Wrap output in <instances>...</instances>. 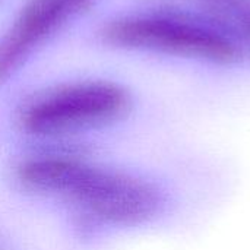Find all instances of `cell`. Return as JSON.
I'll list each match as a JSON object with an SVG mask.
<instances>
[{
  "label": "cell",
  "mask_w": 250,
  "mask_h": 250,
  "mask_svg": "<svg viewBox=\"0 0 250 250\" xmlns=\"http://www.w3.org/2000/svg\"><path fill=\"white\" fill-rule=\"evenodd\" d=\"M15 179L22 189L63 199L88 220L113 229L149 226L174 207L171 190L161 182L67 152L23 157L15 167Z\"/></svg>",
  "instance_id": "cell-1"
},
{
  "label": "cell",
  "mask_w": 250,
  "mask_h": 250,
  "mask_svg": "<svg viewBox=\"0 0 250 250\" xmlns=\"http://www.w3.org/2000/svg\"><path fill=\"white\" fill-rule=\"evenodd\" d=\"M116 47L227 64L239 59L236 40L224 29L179 12H142L120 16L104 28Z\"/></svg>",
  "instance_id": "cell-2"
},
{
  "label": "cell",
  "mask_w": 250,
  "mask_h": 250,
  "mask_svg": "<svg viewBox=\"0 0 250 250\" xmlns=\"http://www.w3.org/2000/svg\"><path fill=\"white\" fill-rule=\"evenodd\" d=\"M129 92L113 82L85 81L62 85L28 100L19 111L26 135L59 139L114 125L130 110Z\"/></svg>",
  "instance_id": "cell-3"
},
{
  "label": "cell",
  "mask_w": 250,
  "mask_h": 250,
  "mask_svg": "<svg viewBox=\"0 0 250 250\" xmlns=\"http://www.w3.org/2000/svg\"><path fill=\"white\" fill-rule=\"evenodd\" d=\"M94 0H28L0 41V81Z\"/></svg>",
  "instance_id": "cell-4"
},
{
  "label": "cell",
  "mask_w": 250,
  "mask_h": 250,
  "mask_svg": "<svg viewBox=\"0 0 250 250\" xmlns=\"http://www.w3.org/2000/svg\"><path fill=\"white\" fill-rule=\"evenodd\" d=\"M207 6L250 41V0H205Z\"/></svg>",
  "instance_id": "cell-5"
},
{
  "label": "cell",
  "mask_w": 250,
  "mask_h": 250,
  "mask_svg": "<svg viewBox=\"0 0 250 250\" xmlns=\"http://www.w3.org/2000/svg\"><path fill=\"white\" fill-rule=\"evenodd\" d=\"M0 250H4V248H3V246H1V245H0Z\"/></svg>",
  "instance_id": "cell-6"
}]
</instances>
